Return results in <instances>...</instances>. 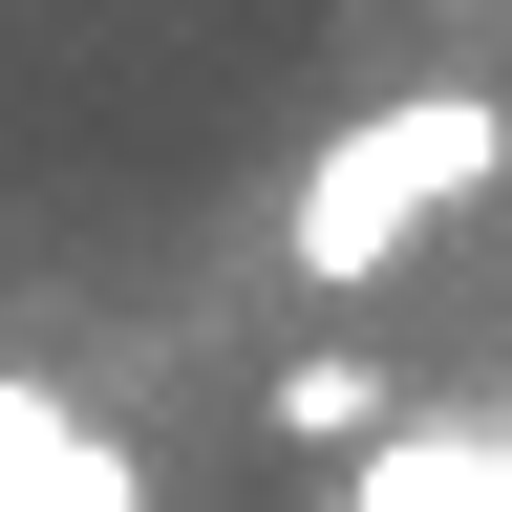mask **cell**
Segmentation results:
<instances>
[{"instance_id": "cell-1", "label": "cell", "mask_w": 512, "mask_h": 512, "mask_svg": "<svg viewBox=\"0 0 512 512\" xmlns=\"http://www.w3.org/2000/svg\"><path fill=\"white\" fill-rule=\"evenodd\" d=\"M470 192H512V107H491V86L342 107V128L299 150V192H278V256H299L320 299H363V278H406V235L470 214Z\"/></svg>"}, {"instance_id": "cell-2", "label": "cell", "mask_w": 512, "mask_h": 512, "mask_svg": "<svg viewBox=\"0 0 512 512\" xmlns=\"http://www.w3.org/2000/svg\"><path fill=\"white\" fill-rule=\"evenodd\" d=\"M0 512H150V470H128L64 384H0Z\"/></svg>"}, {"instance_id": "cell-3", "label": "cell", "mask_w": 512, "mask_h": 512, "mask_svg": "<svg viewBox=\"0 0 512 512\" xmlns=\"http://www.w3.org/2000/svg\"><path fill=\"white\" fill-rule=\"evenodd\" d=\"M342 512H512V427H384L342 470Z\"/></svg>"}, {"instance_id": "cell-4", "label": "cell", "mask_w": 512, "mask_h": 512, "mask_svg": "<svg viewBox=\"0 0 512 512\" xmlns=\"http://www.w3.org/2000/svg\"><path fill=\"white\" fill-rule=\"evenodd\" d=\"M278 427H299V448H342V427H384V384H363V363H299V384H278Z\"/></svg>"}]
</instances>
